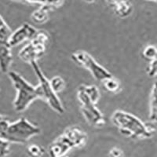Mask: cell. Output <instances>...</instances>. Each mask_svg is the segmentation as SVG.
I'll return each mask as SVG.
<instances>
[{"label":"cell","instance_id":"cell-1","mask_svg":"<svg viewBox=\"0 0 157 157\" xmlns=\"http://www.w3.org/2000/svg\"><path fill=\"white\" fill-rule=\"evenodd\" d=\"M112 122L121 134L131 139H146L152 137L155 130L139 118L122 110L114 112Z\"/></svg>","mask_w":157,"mask_h":157},{"label":"cell","instance_id":"cell-2","mask_svg":"<svg viewBox=\"0 0 157 157\" xmlns=\"http://www.w3.org/2000/svg\"><path fill=\"white\" fill-rule=\"evenodd\" d=\"M9 76L17 91L13 106L17 112L21 113L38 98H42L39 85L33 86L16 71H9Z\"/></svg>","mask_w":157,"mask_h":157},{"label":"cell","instance_id":"cell-3","mask_svg":"<svg viewBox=\"0 0 157 157\" xmlns=\"http://www.w3.org/2000/svg\"><path fill=\"white\" fill-rule=\"evenodd\" d=\"M86 134L79 127H68L50 145V156L64 157L71 148L83 146L86 144Z\"/></svg>","mask_w":157,"mask_h":157},{"label":"cell","instance_id":"cell-4","mask_svg":"<svg viewBox=\"0 0 157 157\" xmlns=\"http://www.w3.org/2000/svg\"><path fill=\"white\" fill-rule=\"evenodd\" d=\"M40 132L41 130L39 127L29 122L26 118L21 117L10 123L3 139L10 143L25 144Z\"/></svg>","mask_w":157,"mask_h":157},{"label":"cell","instance_id":"cell-5","mask_svg":"<svg viewBox=\"0 0 157 157\" xmlns=\"http://www.w3.org/2000/svg\"><path fill=\"white\" fill-rule=\"evenodd\" d=\"M32 68L34 70L35 73L39 79V86L41 90L42 100L45 101L48 104L50 107L56 113L59 114H63L64 113V109L61 103L60 98L57 96V93L54 90L50 84V80L46 77L41 68L38 65L37 61L32 62L31 64Z\"/></svg>","mask_w":157,"mask_h":157},{"label":"cell","instance_id":"cell-6","mask_svg":"<svg viewBox=\"0 0 157 157\" xmlns=\"http://www.w3.org/2000/svg\"><path fill=\"white\" fill-rule=\"evenodd\" d=\"M48 40L47 32L39 30L37 36L20 50L18 54L20 59L30 64L37 61L44 55Z\"/></svg>","mask_w":157,"mask_h":157},{"label":"cell","instance_id":"cell-7","mask_svg":"<svg viewBox=\"0 0 157 157\" xmlns=\"http://www.w3.org/2000/svg\"><path fill=\"white\" fill-rule=\"evenodd\" d=\"M78 103L80 105L81 112L87 123L94 127H102L105 123V119L98 109L96 104L92 101L84 90L82 85L78 88L77 92Z\"/></svg>","mask_w":157,"mask_h":157},{"label":"cell","instance_id":"cell-8","mask_svg":"<svg viewBox=\"0 0 157 157\" xmlns=\"http://www.w3.org/2000/svg\"><path fill=\"white\" fill-rule=\"evenodd\" d=\"M71 59L78 65L87 69L96 80L104 82L108 78L113 77L106 68L98 64L87 52L82 50L75 52L71 54Z\"/></svg>","mask_w":157,"mask_h":157},{"label":"cell","instance_id":"cell-9","mask_svg":"<svg viewBox=\"0 0 157 157\" xmlns=\"http://www.w3.org/2000/svg\"><path fill=\"white\" fill-rule=\"evenodd\" d=\"M38 32H39V30L35 29L32 25L25 23L14 32H13L9 42L10 46L13 47L21 44L25 41L30 42L37 36Z\"/></svg>","mask_w":157,"mask_h":157},{"label":"cell","instance_id":"cell-10","mask_svg":"<svg viewBox=\"0 0 157 157\" xmlns=\"http://www.w3.org/2000/svg\"><path fill=\"white\" fill-rule=\"evenodd\" d=\"M106 3L115 14L120 18L127 17L133 11L130 0H106Z\"/></svg>","mask_w":157,"mask_h":157},{"label":"cell","instance_id":"cell-11","mask_svg":"<svg viewBox=\"0 0 157 157\" xmlns=\"http://www.w3.org/2000/svg\"><path fill=\"white\" fill-rule=\"evenodd\" d=\"M13 61L11 47L9 43L0 42V69L2 72H8Z\"/></svg>","mask_w":157,"mask_h":157},{"label":"cell","instance_id":"cell-12","mask_svg":"<svg viewBox=\"0 0 157 157\" xmlns=\"http://www.w3.org/2000/svg\"><path fill=\"white\" fill-rule=\"evenodd\" d=\"M54 7L51 6L47 5H42V6L37 10L33 12L32 15V20L36 21V23H43V22L47 21V18H48V13L50 11L53 10Z\"/></svg>","mask_w":157,"mask_h":157},{"label":"cell","instance_id":"cell-13","mask_svg":"<svg viewBox=\"0 0 157 157\" xmlns=\"http://www.w3.org/2000/svg\"><path fill=\"white\" fill-rule=\"evenodd\" d=\"M149 108V120L151 121L157 122V82L154 83L151 91Z\"/></svg>","mask_w":157,"mask_h":157},{"label":"cell","instance_id":"cell-14","mask_svg":"<svg viewBox=\"0 0 157 157\" xmlns=\"http://www.w3.org/2000/svg\"><path fill=\"white\" fill-rule=\"evenodd\" d=\"M13 32L0 15V42L9 43Z\"/></svg>","mask_w":157,"mask_h":157},{"label":"cell","instance_id":"cell-15","mask_svg":"<svg viewBox=\"0 0 157 157\" xmlns=\"http://www.w3.org/2000/svg\"><path fill=\"white\" fill-rule=\"evenodd\" d=\"M13 1H20L27 3H39L41 5L51 6L54 8L61 6L64 2V0H13Z\"/></svg>","mask_w":157,"mask_h":157},{"label":"cell","instance_id":"cell-16","mask_svg":"<svg viewBox=\"0 0 157 157\" xmlns=\"http://www.w3.org/2000/svg\"><path fill=\"white\" fill-rule=\"evenodd\" d=\"M102 82H103V86L105 88L106 90L111 92V93H116L120 90V82L113 77L108 78Z\"/></svg>","mask_w":157,"mask_h":157},{"label":"cell","instance_id":"cell-17","mask_svg":"<svg viewBox=\"0 0 157 157\" xmlns=\"http://www.w3.org/2000/svg\"><path fill=\"white\" fill-rule=\"evenodd\" d=\"M82 87L92 101L97 104L100 98V92L98 88L95 86H86V85H82Z\"/></svg>","mask_w":157,"mask_h":157},{"label":"cell","instance_id":"cell-18","mask_svg":"<svg viewBox=\"0 0 157 157\" xmlns=\"http://www.w3.org/2000/svg\"><path fill=\"white\" fill-rule=\"evenodd\" d=\"M52 87L56 93L62 91L65 87V82L61 76H54L50 80Z\"/></svg>","mask_w":157,"mask_h":157},{"label":"cell","instance_id":"cell-19","mask_svg":"<svg viewBox=\"0 0 157 157\" xmlns=\"http://www.w3.org/2000/svg\"><path fill=\"white\" fill-rule=\"evenodd\" d=\"M142 54L146 60L152 61L157 55V47L153 45H148L144 49Z\"/></svg>","mask_w":157,"mask_h":157},{"label":"cell","instance_id":"cell-20","mask_svg":"<svg viewBox=\"0 0 157 157\" xmlns=\"http://www.w3.org/2000/svg\"><path fill=\"white\" fill-rule=\"evenodd\" d=\"M28 153L32 157H41L44 153V149L37 145H31L28 148Z\"/></svg>","mask_w":157,"mask_h":157},{"label":"cell","instance_id":"cell-21","mask_svg":"<svg viewBox=\"0 0 157 157\" xmlns=\"http://www.w3.org/2000/svg\"><path fill=\"white\" fill-rule=\"evenodd\" d=\"M10 123L8 118L0 115V137L3 138L6 132V130L8 129V127H9Z\"/></svg>","mask_w":157,"mask_h":157},{"label":"cell","instance_id":"cell-22","mask_svg":"<svg viewBox=\"0 0 157 157\" xmlns=\"http://www.w3.org/2000/svg\"><path fill=\"white\" fill-rule=\"evenodd\" d=\"M10 152V142L0 137V157H6Z\"/></svg>","mask_w":157,"mask_h":157},{"label":"cell","instance_id":"cell-23","mask_svg":"<svg viewBox=\"0 0 157 157\" xmlns=\"http://www.w3.org/2000/svg\"><path fill=\"white\" fill-rule=\"evenodd\" d=\"M147 73H148V76L150 77L157 76V55L150 62L149 66L147 69Z\"/></svg>","mask_w":157,"mask_h":157},{"label":"cell","instance_id":"cell-24","mask_svg":"<svg viewBox=\"0 0 157 157\" xmlns=\"http://www.w3.org/2000/svg\"><path fill=\"white\" fill-rule=\"evenodd\" d=\"M109 156L110 157H123V152L120 148L114 147L109 151Z\"/></svg>","mask_w":157,"mask_h":157},{"label":"cell","instance_id":"cell-25","mask_svg":"<svg viewBox=\"0 0 157 157\" xmlns=\"http://www.w3.org/2000/svg\"><path fill=\"white\" fill-rule=\"evenodd\" d=\"M86 2H88V3H92V2H94L95 1V0H84Z\"/></svg>","mask_w":157,"mask_h":157},{"label":"cell","instance_id":"cell-26","mask_svg":"<svg viewBox=\"0 0 157 157\" xmlns=\"http://www.w3.org/2000/svg\"><path fill=\"white\" fill-rule=\"evenodd\" d=\"M147 1H151V2H157V0H147Z\"/></svg>","mask_w":157,"mask_h":157}]
</instances>
